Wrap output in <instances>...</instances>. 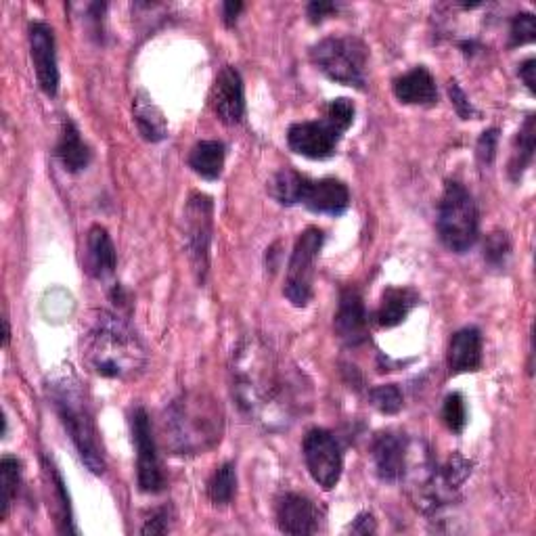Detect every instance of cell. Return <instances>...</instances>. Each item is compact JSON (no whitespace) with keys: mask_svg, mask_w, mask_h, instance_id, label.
<instances>
[{"mask_svg":"<svg viewBox=\"0 0 536 536\" xmlns=\"http://www.w3.org/2000/svg\"><path fill=\"white\" fill-rule=\"evenodd\" d=\"M233 396L239 409L266 428L292 417L300 382L277 363L275 354L258 338L245 340L233 359Z\"/></svg>","mask_w":536,"mask_h":536,"instance_id":"cell-1","label":"cell"},{"mask_svg":"<svg viewBox=\"0 0 536 536\" xmlns=\"http://www.w3.org/2000/svg\"><path fill=\"white\" fill-rule=\"evenodd\" d=\"M82 359L107 379H137L147 367V352L139 335L107 310L91 317L82 335Z\"/></svg>","mask_w":536,"mask_h":536,"instance_id":"cell-2","label":"cell"},{"mask_svg":"<svg viewBox=\"0 0 536 536\" xmlns=\"http://www.w3.org/2000/svg\"><path fill=\"white\" fill-rule=\"evenodd\" d=\"M47 390L67 436L72 438L76 451L80 453V459L93 474L101 476L105 472L107 461L95 417L91 413V407H88L78 377L70 371L55 373Z\"/></svg>","mask_w":536,"mask_h":536,"instance_id":"cell-3","label":"cell"},{"mask_svg":"<svg viewBox=\"0 0 536 536\" xmlns=\"http://www.w3.org/2000/svg\"><path fill=\"white\" fill-rule=\"evenodd\" d=\"M166 442L176 455H199L212 449L222 436L220 405L201 392L176 398L164 419Z\"/></svg>","mask_w":536,"mask_h":536,"instance_id":"cell-4","label":"cell"},{"mask_svg":"<svg viewBox=\"0 0 536 536\" xmlns=\"http://www.w3.org/2000/svg\"><path fill=\"white\" fill-rule=\"evenodd\" d=\"M438 235L440 241L455 254L474 248L480 235L478 206L461 183H446L438 204Z\"/></svg>","mask_w":536,"mask_h":536,"instance_id":"cell-5","label":"cell"},{"mask_svg":"<svg viewBox=\"0 0 536 536\" xmlns=\"http://www.w3.org/2000/svg\"><path fill=\"white\" fill-rule=\"evenodd\" d=\"M312 63L333 82L363 88L369 49L354 36H329L310 51Z\"/></svg>","mask_w":536,"mask_h":536,"instance_id":"cell-6","label":"cell"},{"mask_svg":"<svg viewBox=\"0 0 536 536\" xmlns=\"http://www.w3.org/2000/svg\"><path fill=\"white\" fill-rule=\"evenodd\" d=\"M214 227V201L204 193H193L185 206V245L199 283L210 268V243Z\"/></svg>","mask_w":536,"mask_h":536,"instance_id":"cell-7","label":"cell"},{"mask_svg":"<svg viewBox=\"0 0 536 536\" xmlns=\"http://www.w3.org/2000/svg\"><path fill=\"white\" fill-rule=\"evenodd\" d=\"M323 241H325L323 231L310 227L298 237L292 258H289L283 294L289 302L298 308H304L312 300L315 264H317L319 252L323 248Z\"/></svg>","mask_w":536,"mask_h":536,"instance_id":"cell-8","label":"cell"},{"mask_svg":"<svg viewBox=\"0 0 536 536\" xmlns=\"http://www.w3.org/2000/svg\"><path fill=\"white\" fill-rule=\"evenodd\" d=\"M302 451L312 480H315L323 490L335 488V484L342 478L344 469L342 449L335 436L323 428L310 430L304 438Z\"/></svg>","mask_w":536,"mask_h":536,"instance_id":"cell-9","label":"cell"},{"mask_svg":"<svg viewBox=\"0 0 536 536\" xmlns=\"http://www.w3.org/2000/svg\"><path fill=\"white\" fill-rule=\"evenodd\" d=\"M132 438L134 444H137V480L141 493H162L166 480L162 474L158 446H155V438L151 432V421L143 407L132 413Z\"/></svg>","mask_w":536,"mask_h":536,"instance_id":"cell-10","label":"cell"},{"mask_svg":"<svg viewBox=\"0 0 536 536\" xmlns=\"http://www.w3.org/2000/svg\"><path fill=\"white\" fill-rule=\"evenodd\" d=\"M30 53L36 70V80L44 95L55 97L59 91V65L55 51L53 28L44 21L30 24Z\"/></svg>","mask_w":536,"mask_h":536,"instance_id":"cell-11","label":"cell"},{"mask_svg":"<svg viewBox=\"0 0 536 536\" xmlns=\"http://www.w3.org/2000/svg\"><path fill=\"white\" fill-rule=\"evenodd\" d=\"M340 139H342V132L335 130L327 120L298 122L287 132L289 149L310 160L331 158Z\"/></svg>","mask_w":536,"mask_h":536,"instance_id":"cell-12","label":"cell"},{"mask_svg":"<svg viewBox=\"0 0 536 536\" xmlns=\"http://www.w3.org/2000/svg\"><path fill=\"white\" fill-rule=\"evenodd\" d=\"M210 107L220 122L229 126L241 124L245 116V95L241 74L233 65H225L216 76L210 91Z\"/></svg>","mask_w":536,"mask_h":536,"instance_id":"cell-13","label":"cell"},{"mask_svg":"<svg viewBox=\"0 0 536 536\" xmlns=\"http://www.w3.org/2000/svg\"><path fill=\"white\" fill-rule=\"evenodd\" d=\"M333 327L346 346H361L367 340V310L356 289L348 287L342 292Z\"/></svg>","mask_w":536,"mask_h":536,"instance_id":"cell-14","label":"cell"},{"mask_svg":"<svg viewBox=\"0 0 536 536\" xmlns=\"http://www.w3.org/2000/svg\"><path fill=\"white\" fill-rule=\"evenodd\" d=\"M409 440L396 432L377 434L371 446L375 472L384 482H396L405 474Z\"/></svg>","mask_w":536,"mask_h":536,"instance_id":"cell-15","label":"cell"},{"mask_svg":"<svg viewBox=\"0 0 536 536\" xmlns=\"http://www.w3.org/2000/svg\"><path fill=\"white\" fill-rule=\"evenodd\" d=\"M302 204L315 214L340 216L350 206V191L342 181H335V178H321V181H310L308 178Z\"/></svg>","mask_w":536,"mask_h":536,"instance_id":"cell-16","label":"cell"},{"mask_svg":"<svg viewBox=\"0 0 536 536\" xmlns=\"http://www.w3.org/2000/svg\"><path fill=\"white\" fill-rule=\"evenodd\" d=\"M277 526L281 532L294 536L317 532L319 513L315 503L302 495L287 493L277 503Z\"/></svg>","mask_w":536,"mask_h":536,"instance_id":"cell-17","label":"cell"},{"mask_svg":"<svg viewBox=\"0 0 536 536\" xmlns=\"http://www.w3.org/2000/svg\"><path fill=\"white\" fill-rule=\"evenodd\" d=\"M118 254L107 229L95 225L86 235V271L95 279H107L116 273Z\"/></svg>","mask_w":536,"mask_h":536,"instance_id":"cell-18","label":"cell"},{"mask_svg":"<svg viewBox=\"0 0 536 536\" xmlns=\"http://www.w3.org/2000/svg\"><path fill=\"white\" fill-rule=\"evenodd\" d=\"M482 365V333L465 327L453 335L449 344V367L453 373H472Z\"/></svg>","mask_w":536,"mask_h":536,"instance_id":"cell-19","label":"cell"},{"mask_svg":"<svg viewBox=\"0 0 536 536\" xmlns=\"http://www.w3.org/2000/svg\"><path fill=\"white\" fill-rule=\"evenodd\" d=\"M394 95L400 103L407 105H434L438 101L436 80L426 67H415L394 82Z\"/></svg>","mask_w":536,"mask_h":536,"instance_id":"cell-20","label":"cell"},{"mask_svg":"<svg viewBox=\"0 0 536 536\" xmlns=\"http://www.w3.org/2000/svg\"><path fill=\"white\" fill-rule=\"evenodd\" d=\"M55 155L67 172H80L91 164V158H93L91 147L82 141L80 130L72 120L63 122L61 137L55 147Z\"/></svg>","mask_w":536,"mask_h":536,"instance_id":"cell-21","label":"cell"},{"mask_svg":"<svg viewBox=\"0 0 536 536\" xmlns=\"http://www.w3.org/2000/svg\"><path fill=\"white\" fill-rule=\"evenodd\" d=\"M419 294L411 287H388L377 308V323L382 327H396L409 317L417 306Z\"/></svg>","mask_w":536,"mask_h":536,"instance_id":"cell-22","label":"cell"},{"mask_svg":"<svg viewBox=\"0 0 536 536\" xmlns=\"http://www.w3.org/2000/svg\"><path fill=\"white\" fill-rule=\"evenodd\" d=\"M134 122L141 132V137L149 143H160L168 137V122L162 114V109L151 101L145 93H139L132 103Z\"/></svg>","mask_w":536,"mask_h":536,"instance_id":"cell-23","label":"cell"},{"mask_svg":"<svg viewBox=\"0 0 536 536\" xmlns=\"http://www.w3.org/2000/svg\"><path fill=\"white\" fill-rule=\"evenodd\" d=\"M227 147L220 141H199L189 153V166L206 181H216L225 168Z\"/></svg>","mask_w":536,"mask_h":536,"instance_id":"cell-24","label":"cell"},{"mask_svg":"<svg viewBox=\"0 0 536 536\" xmlns=\"http://www.w3.org/2000/svg\"><path fill=\"white\" fill-rule=\"evenodd\" d=\"M42 467H44V474H47V480H49V493H51L53 513H55V518H57L59 530L61 532H76L74 520H72L70 495H67L65 482H63V478L59 474L57 465L49 457H42Z\"/></svg>","mask_w":536,"mask_h":536,"instance_id":"cell-25","label":"cell"},{"mask_svg":"<svg viewBox=\"0 0 536 536\" xmlns=\"http://www.w3.org/2000/svg\"><path fill=\"white\" fill-rule=\"evenodd\" d=\"M306 183L308 178L302 176L300 172L292 168H283L275 172L271 181H268V193H271V197L279 201L281 206H296L302 204Z\"/></svg>","mask_w":536,"mask_h":536,"instance_id":"cell-26","label":"cell"},{"mask_svg":"<svg viewBox=\"0 0 536 536\" xmlns=\"http://www.w3.org/2000/svg\"><path fill=\"white\" fill-rule=\"evenodd\" d=\"M534 137H536V118L528 116L524 126L520 128L516 145H513V153L509 160V176L513 183H518L526 168L532 164L534 158Z\"/></svg>","mask_w":536,"mask_h":536,"instance_id":"cell-27","label":"cell"},{"mask_svg":"<svg viewBox=\"0 0 536 536\" xmlns=\"http://www.w3.org/2000/svg\"><path fill=\"white\" fill-rule=\"evenodd\" d=\"M21 482V461L13 455L0 461V518L7 520Z\"/></svg>","mask_w":536,"mask_h":536,"instance_id":"cell-28","label":"cell"},{"mask_svg":"<svg viewBox=\"0 0 536 536\" xmlns=\"http://www.w3.org/2000/svg\"><path fill=\"white\" fill-rule=\"evenodd\" d=\"M237 490V472L233 463H222L208 482V497L216 507H225L233 501Z\"/></svg>","mask_w":536,"mask_h":536,"instance_id":"cell-29","label":"cell"},{"mask_svg":"<svg viewBox=\"0 0 536 536\" xmlns=\"http://www.w3.org/2000/svg\"><path fill=\"white\" fill-rule=\"evenodd\" d=\"M442 421H444V426L455 434H461L465 430L467 407H465V400L461 394L453 392V394L446 396L444 405H442Z\"/></svg>","mask_w":536,"mask_h":536,"instance_id":"cell-30","label":"cell"},{"mask_svg":"<svg viewBox=\"0 0 536 536\" xmlns=\"http://www.w3.org/2000/svg\"><path fill=\"white\" fill-rule=\"evenodd\" d=\"M509 256H511V241H509L507 233H503V231L490 233L484 241V260L490 266L503 268L507 264Z\"/></svg>","mask_w":536,"mask_h":536,"instance_id":"cell-31","label":"cell"},{"mask_svg":"<svg viewBox=\"0 0 536 536\" xmlns=\"http://www.w3.org/2000/svg\"><path fill=\"white\" fill-rule=\"evenodd\" d=\"M371 405L384 415H396L402 409V392L398 386H377L369 392Z\"/></svg>","mask_w":536,"mask_h":536,"instance_id":"cell-32","label":"cell"},{"mask_svg":"<svg viewBox=\"0 0 536 536\" xmlns=\"http://www.w3.org/2000/svg\"><path fill=\"white\" fill-rule=\"evenodd\" d=\"M354 114H356V109H354V103L350 99H333L329 105H327V122L338 130V132H346L352 122H354Z\"/></svg>","mask_w":536,"mask_h":536,"instance_id":"cell-33","label":"cell"},{"mask_svg":"<svg viewBox=\"0 0 536 536\" xmlns=\"http://www.w3.org/2000/svg\"><path fill=\"white\" fill-rule=\"evenodd\" d=\"M511 47H522V44L534 42L536 38V21L532 13H520L511 19Z\"/></svg>","mask_w":536,"mask_h":536,"instance_id":"cell-34","label":"cell"},{"mask_svg":"<svg viewBox=\"0 0 536 536\" xmlns=\"http://www.w3.org/2000/svg\"><path fill=\"white\" fill-rule=\"evenodd\" d=\"M497 143H499V130L490 128L482 132V137L478 141V160L484 166H490L497 155Z\"/></svg>","mask_w":536,"mask_h":536,"instance_id":"cell-35","label":"cell"},{"mask_svg":"<svg viewBox=\"0 0 536 536\" xmlns=\"http://www.w3.org/2000/svg\"><path fill=\"white\" fill-rule=\"evenodd\" d=\"M449 95H451V101H453V105L457 109V114L463 120H474V118L480 116V111L472 105V101L465 97V93L461 91V86L455 80L449 84Z\"/></svg>","mask_w":536,"mask_h":536,"instance_id":"cell-36","label":"cell"},{"mask_svg":"<svg viewBox=\"0 0 536 536\" xmlns=\"http://www.w3.org/2000/svg\"><path fill=\"white\" fill-rule=\"evenodd\" d=\"M170 530V509L168 507H162V509H155L151 513V518L147 520V524L143 526V534H164Z\"/></svg>","mask_w":536,"mask_h":536,"instance_id":"cell-37","label":"cell"},{"mask_svg":"<svg viewBox=\"0 0 536 536\" xmlns=\"http://www.w3.org/2000/svg\"><path fill=\"white\" fill-rule=\"evenodd\" d=\"M338 11V5L335 3H325V0H315V3L308 5V17L312 24H321V21L329 15Z\"/></svg>","mask_w":536,"mask_h":536,"instance_id":"cell-38","label":"cell"},{"mask_svg":"<svg viewBox=\"0 0 536 536\" xmlns=\"http://www.w3.org/2000/svg\"><path fill=\"white\" fill-rule=\"evenodd\" d=\"M350 530L356 532V534H373L375 532V520H373L371 513H361V516L356 518L354 524L350 526Z\"/></svg>","mask_w":536,"mask_h":536,"instance_id":"cell-39","label":"cell"},{"mask_svg":"<svg viewBox=\"0 0 536 536\" xmlns=\"http://www.w3.org/2000/svg\"><path fill=\"white\" fill-rule=\"evenodd\" d=\"M534 70H536V61L534 59H528V61H524L522 65H520V78H522V82L526 84V88H528V91L534 95Z\"/></svg>","mask_w":536,"mask_h":536,"instance_id":"cell-40","label":"cell"},{"mask_svg":"<svg viewBox=\"0 0 536 536\" xmlns=\"http://www.w3.org/2000/svg\"><path fill=\"white\" fill-rule=\"evenodd\" d=\"M241 11H243V3H233V0H229V3L222 5V19H225L227 26H233Z\"/></svg>","mask_w":536,"mask_h":536,"instance_id":"cell-41","label":"cell"},{"mask_svg":"<svg viewBox=\"0 0 536 536\" xmlns=\"http://www.w3.org/2000/svg\"><path fill=\"white\" fill-rule=\"evenodd\" d=\"M9 338H11V329H9V321L5 319V346H9Z\"/></svg>","mask_w":536,"mask_h":536,"instance_id":"cell-42","label":"cell"}]
</instances>
